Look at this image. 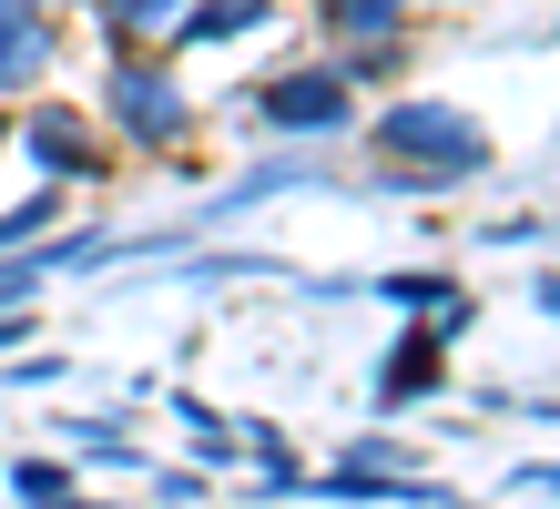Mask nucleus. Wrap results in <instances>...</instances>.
I'll list each match as a JSON object with an SVG mask.
<instances>
[{
  "mask_svg": "<svg viewBox=\"0 0 560 509\" xmlns=\"http://www.w3.org/2000/svg\"><path fill=\"white\" fill-rule=\"evenodd\" d=\"M489 163V132L448 102H387L377 113V184L387 194H439Z\"/></svg>",
  "mask_w": 560,
  "mask_h": 509,
  "instance_id": "obj_1",
  "label": "nucleus"
},
{
  "mask_svg": "<svg viewBox=\"0 0 560 509\" xmlns=\"http://www.w3.org/2000/svg\"><path fill=\"white\" fill-rule=\"evenodd\" d=\"M103 123L122 132V143L163 153V143H184V132H194V102H184V82L163 72V61H113V82H103Z\"/></svg>",
  "mask_w": 560,
  "mask_h": 509,
  "instance_id": "obj_2",
  "label": "nucleus"
},
{
  "mask_svg": "<svg viewBox=\"0 0 560 509\" xmlns=\"http://www.w3.org/2000/svg\"><path fill=\"white\" fill-rule=\"evenodd\" d=\"M347 113H357L347 61H316V72H276L266 92H255V123H266L276 143H326V132H347Z\"/></svg>",
  "mask_w": 560,
  "mask_h": 509,
  "instance_id": "obj_3",
  "label": "nucleus"
},
{
  "mask_svg": "<svg viewBox=\"0 0 560 509\" xmlns=\"http://www.w3.org/2000/svg\"><path fill=\"white\" fill-rule=\"evenodd\" d=\"M21 143H31V163H42L51 184H92V174H103V132H92L82 113H61V102L21 123Z\"/></svg>",
  "mask_w": 560,
  "mask_h": 509,
  "instance_id": "obj_4",
  "label": "nucleus"
},
{
  "mask_svg": "<svg viewBox=\"0 0 560 509\" xmlns=\"http://www.w3.org/2000/svg\"><path fill=\"white\" fill-rule=\"evenodd\" d=\"M51 72V31H42V0H0V92H31Z\"/></svg>",
  "mask_w": 560,
  "mask_h": 509,
  "instance_id": "obj_5",
  "label": "nucleus"
},
{
  "mask_svg": "<svg viewBox=\"0 0 560 509\" xmlns=\"http://www.w3.org/2000/svg\"><path fill=\"white\" fill-rule=\"evenodd\" d=\"M458 316H439V326H408L398 347H387V378H377V407H408V397H428L439 387V336H448Z\"/></svg>",
  "mask_w": 560,
  "mask_h": 509,
  "instance_id": "obj_6",
  "label": "nucleus"
},
{
  "mask_svg": "<svg viewBox=\"0 0 560 509\" xmlns=\"http://www.w3.org/2000/svg\"><path fill=\"white\" fill-rule=\"evenodd\" d=\"M398 11L408 0H316V31H337L347 51H398Z\"/></svg>",
  "mask_w": 560,
  "mask_h": 509,
  "instance_id": "obj_7",
  "label": "nucleus"
},
{
  "mask_svg": "<svg viewBox=\"0 0 560 509\" xmlns=\"http://www.w3.org/2000/svg\"><path fill=\"white\" fill-rule=\"evenodd\" d=\"M174 11H184V0H103V31H113V42H133V31H174Z\"/></svg>",
  "mask_w": 560,
  "mask_h": 509,
  "instance_id": "obj_8",
  "label": "nucleus"
},
{
  "mask_svg": "<svg viewBox=\"0 0 560 509\" xmlns=\"http://www.w3.org/2000/svg\"><path fill=\"white\" fill-rule=\"evenodd\" d=\"M11 489H21L31 509H51V499H72V468H61V459H21V468H11Z\"/></svg>",
  "mask_w": 560,
  "mask_h": 509,
  "instance_id": "obj_9",
  "label": "nucleus"
},
{
  "mask_svg": "<svg viewBox=\"0 0 560 509\" xmlns=\"http://www.w3.org/2000/svg\"><path fill=\"white\" fill-rule=\"evenodd\" d=\"M387 296H398V305H439V316H469V296H458V286H439V276H377Z\"/></svg>",
  "mask_w": 560,
  "mask_h": 509,
  "instance_id": "obj_10",
  "label": "nucleus"
},
{
  "mask_svg": "<svg viewBox=\"0 0 560 509\" xmlns=\"http://www.w3.org/2000/svg\"><path fill=\"white\" fill-rule=\"evenodd\" d=\"M51 215H61V194L42 184V194H31V204H11V215H0V245H31V234H42Z\"/></svg>",
  "mask_w": 560,
  "mask_h": 509,
  "instance_id": "obj_11",
  "label": "nucleus"
},
{
  "mask_svg": "<svg viewBox=\"0 0 560 509\" xmlns=\"http://www.w3.org/2000/svg\"><path fill=\"white\" fill-rule=\"evenodd\" d=\"M530 296H540V305H550V316H560V276H530Z\"/></svg>",
  "mask_w": 560,
  "mask_h": 509,
  "instance_id": "obj_12",
  "label": "nucleus"
},
{
  "mask_svg": "<svg viewBox=\"0 0 560 509\" xmlns=\"http://www.w3.org/2000/svg\"><path fill=\"white\" fill-rule=\"evenodd\" d=\"M0 347H21V305H0Z\"/></svg>",
  "mask_w": 560,
  "mask_h": 509,
  "instance_id": "obj_13",
  "label": "nucleus"
},
{
  "mask_svg": "<svg viewBox=\"0 0 560 509\" xmlns=\"http://www.w3.org/2000/svg\"><path fill=\"white\" fill-rule=\"evenodd\" d=\"M418 509H469V499H418Z\"/></svg>",
  "mask_w": 560,
  "mask_h": 509,
  "instance_id": "obj_14",
  "label": "nucleus"
},
{
  "mask_svg": "<svg viewBox=\"0 0 560 509\" xmlns=\"http://www.w3.org/2000/svg\"><path fill=\"white\" fill-rule=\"evenodd\" d=\"M0 143H11V123H0Z\"/></svg>",
  "mask_w": 560,
  "mask_h": 509,
  "instance_id": "obj_15",
  "label": "nucleus"
}]
</instances>
